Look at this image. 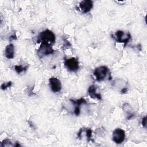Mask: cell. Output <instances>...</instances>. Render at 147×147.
<instances>
[{
  "mask_svg": "<svg viewBox=\"0 0 147 147\" xmlns=\"http://www.w3.org/2000/svg\"><path fill=\"white\" fill-rule=\"evenodd\" d=\"M56 37L53 32L51 30L47 29L41 32L38 36L37 42H47L49 44H53L55 42Z\"/></svg>",
  "mask_w": 147,
  "mask_h": 147,
  "instance_id": "cell-1",
  "label": "cell"
},
{
  "mask_svg": "<svg viewBox=\"0 0 147 147\" xmlns=\"http://www.w3.org/2000/svg\"><path fill=\"white\" fill-rule=\"evenodd\" d=\"M54 50L51 44L47 42H42L37 50V55L40 58H42L45 56L53 53Z\"/></svg>",
  "mask_w": 147,
  "mask_h": 147,
  "instance_id": "cell-2",
  "label": "cell"
},
{
  "mask_svg": "<svg viewBox=\"0 0 147 147\" xmlns=\"http://www.w3.org/2000/svg\"><path fill=\"white\" fill-rule=\"evenodd\" d=\"M112 36L116 41L125 43V45H126L131 38V35L129 32H125L122 30L117 31Z\"/></svg>",
  "mask_w": 147,
  "mask_h": 147,
  "instance_id": "cell-3",
  "label": "cell"
},
{
  "mask_svg": "<svg viewBox=\"0 0 147 147\" xmlns=\"http://www.w3.org/2000/svg\"><path fill=\"white\" fill-rule=\"evenodd\" d=\"M64 64L66 68L71 72H76L79 68V61L75 57L65 59Z\"/></svg>",
  "mask_w": 147,
  "mask_h": 147,
  "instance_id": "cell-4",
  "label": "cell"
},
{
  "mask_svg": "<svg viewBox=\"0 0 147 147\" xmlns=\"http://www.w3.org/2000/svg\"><path fill=\"white\" fill-rule=\"evenodd\" d=\"M109 71V68L105 65L97 67L94 71V75L97 81H102L106 78Z\"/></svg>",
  "mask_w": 147,
  "mask_h": 147,
  "instance_id": "cell-5",
  "label": "cell"
},
{
  "mask_svg": "<svg viewBox=\"0 0 147 147\" xmlns=\"http://www.w3.org/2000/svg\"><path fill=\"white\" fill-rule=\"evenodd\" d=\"M125 131L121 128L115 129L113 132V141L117 144L122 143L125 139Z\"/></svg>",
  "mask_w": 147,
  "mask_h": 147,
  "instance_id": "cell-6",
  "label": "cell"
},
{
  "mask_svg": "<svg viewBox=\"0 0 147 147\" xmlns=\"http://www.w3.org/2000/svg\"><path fill=\"white\" fill-rule=\"evenodd\" d=\"M51 90L53 92H60L61 90V83L60 80L56 77H52L49 79Z\"/></svg>",
  "mask_w": 147,
  "mask_h": 147,
  "instance_id": "cell-7",
  "label": "cell"
},
{
  "mask_svg": "<svg viewBox=\"0 0 147 147\" xmlns=\"http://www.w3.org/2000/svg\"><path fill=\"white\" fill-rule=\"evenodd\" d=\"M79 7L83 13H88L93 7V2L91 0L82 1L79 3Z\"/></svg>",
  "mask_w": 147,
  "mask_h": 147,
  "instance_id": "cell-8",
  "label": "cell"
},
{
  "mask_svg": "<svg viewBox=\"0 0 147 147\" xmlns=\"http://www.w3.org/2000/svg\"><path fill=\"white\" fill-rule=\"evenodd\" d=\"M88 95L92 98L97 99L98 100H101L102 99L101 95L99 93L96 92V87L94 84L91 85L88 87Z\"/></svg>",
  "mask_w": 147,
  "mask_h": 147,
  "instance_id": "cell-9",
  "label": "cell"
},
{
  "mask_svg": "<svg viewBox=\"0 0 147 147\" xmlns=\"http://www.w3.org/2000/svg\"><path fill=\"white\" fill-rule=\"evenodd\" d=\"M5 56L8 59H11L14 56V47L13 44H8L5 50Z\"/></svg>",
  "mask_w": 147,
  "mask_h": 147,
  "instance_id": "cell-10",
  "label": "cell"
},
{
  "mask_svg": "<svg viewBox=\"0 0 147 147\" xmlns=\"http://www.w3.org/2000/svg\"><path fill=\"white\" fill-rule=\"evenodd\" d=\"M70 100L75 106V110H74V113L76 115H78L80 114V106L82 103H86V100H84L83 98H80V99H79L78 100H72V99H71Z\"/></svg>",
  "mask_w": 147,
  "mask_h": 147,
  "instance_id": "cell-11",
  "label": "cell"
},
{
  "mask_svg": "<svg viewBox=\"0 0 147 147\" xmlns=\"http://www.w3.org/2000/svg\"><path fill=\"white\" fill-rule=\"evenodd\" d=\"M14 68H15L16 71L18 74H20V73H21L22 72L25 71L28 69V66L27 65L23 66L22 65H15Z\"/></svg>",
  "mask_w": 147,
  "mask_h": 147,
  "instance_id": "cell-12",
  "label": "cell"
},
{
  "mask_svg": "<svg viewBox=\"0 0 147 147\" xmlns=\"http://www.w3.org/2000/svg\"><path fill=\"white\" fill-rule=\"evenodd\" d=\"M1 146H14V145L12 144L10 140H8V139H5L1 142Z\"/></svg>",
  "mask_w": 147,
  "mask_h": 147,
  "instance_id": "cell-13",
  "label": "cell"
},
{
  "mask_svg": "<svg viewBox=\"0 0 147 147\" xmlns=\"http://www.w3.org/2000/svg\"><path fill=\"white\" fill-rule=\"evenodd\" d=\"M12 83L11 82H4L1 84V89L3 90H5L7 89V88L11 86Z\"/></svg>",
  "mask_w": 147,
  "mask_h": 147,
  "instance_id": "cell-14",
  "label": "cell"
},
{
  "mask_svg": "<svg viewBox=\"0 0 147 147\" xmlns=\"http://www.w3.org/2000/svg\"><path fill=\"white\" fill-rule=\"evenodd\" d=\"M86 132V136L88 138V141H90L92 136V130L90 129H87Z\"/></svg>",
  "mask_w": 147,
  "mask_h": 147,
  "instance_id": "cell-15",
  "label": "cell"
},
{
  "mask_svg": "<svg viewBox=\"0 0 147 147\" xmlns=\"http://www.w3.org/2000/svg\"><path fill=\"white\" fill-rule=\"evenodd\" d=\"M146 117H144L142 119V126L145 127H146Z\"/></svg>",
  "mask_w": 147,
  "mask_h": 147,
  "instance_id": "cell-16",
  "label": "cell"
},
{
  "mask_svg": "<svg viewBox=\"0 0 147 147\" xmlns=\"http://www.w3.org/2000/svg\"><path fill=\"white\" fill-rule=\"evenodd\" d=\"M9 38H10V40L11 41V40H16L17 39V36L14 34H13V35H11V36H10V37H9Z\"/></svg>",
  "mask_w": 147,
  "mask_h": 147,
  "instance_id": "cell-17",
  "label": "cell"
},
{
  "mask_svg": "<svg viewBox=\"0 0 147 147\" xmlns=\"http://www.w3.org/2000/svg\"><path fill=\"white\" fill-rule=\"evenodd\" d=\"M127 88H126V87H124V88H123V89L121 90V92H122V93H125V92H126V91H127Z\"/></svg>",
  "mask_w": 147,
  "mask_h": 147,
  "instance_id": "cell-18",
  "label": "cell"
}]
</instances>
